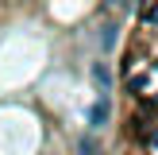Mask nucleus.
<instances>
[{
    "mask_svg": "<svg viewBox=\"0 0 158 155\" xmlns=\"http://www.w3.org/2000/svg\"><path fill=\"white\" fill-rule=\"evenodd\" d=\"M116 39H120V31H116L112 23H108V27H100V46H104V51H112V46H116Z\"/></svg>",
    "mask_w": 158,
    "mask_h": 155,
    "instance_id": "nucleus-3",
    "label": "nucleus"
},
{
    "mask_svg": "<svg viewBox=\"0 0 158 155\" xmlns=\"http://www.w3.org/2000/svg\"><path fill=\"white\" fill-rule=\"evenodd\" d=\"M77 151H81V155H100V147H97L93 136H81V140H77Z\"/></svg>",
    "mask_w": 158,
    "mask_h": 155,
    "instance_id": "nucleus-4",
    "label": "nucleus"
},
{
    "mask_svg": "<svg viewBox=\"0 0 158 155\" xmlns=\"http://www.w3.org/2000/svg\"><path fill=\"white\" fill-rule=\"evenodd\" d=\"M143 20H151V23H158V8H151V12H147Z\"/></svg>",
    "mask_w": 158,
    "mask_h": 155,
    "instance_id": "nucleus-5",
    "label": "nucleus"
},
{
    "mask_svg": "<svg viewBox=\"0 0 158 155\" xmlns=\"http://www.w3.org/2000/svg\"><path fill=\"white\" fill-rule=\"evenodd\" d=\"M108 113H112V105H108V97H97L89 105V113H85V124H89V128H100V124L108 120Z\"/></svg>",
    "mask_w": 158,
    "mask_h": 155,
    "instance_id": "nucleus-1",
    "label": "nucleus"
},
{
    "mask_svg": "<svg viewBox=\"0 0 158 155\" xmlns=\"http://www.w3.org/2000/svg\"><path fill=\"white\" fill-rule=\"evenodd\" d=\"M154 144H158V132H154Z\"/></svg>",
    "mask_w": 158,
    "mask_h": 155,
    "instance_id": "nucleus-6",
    "label": "nucleus"
},
{
    "mask_svg": "<svg viewBox=\"0 0 158 155\" xmlns=\"http://www.w3.org/2000/svg\"><path fill=\"white\" fill-rule=\"evenodd\" d=\"M93 82H97V89H100V97H104L108 89H112V70H108V62H93Z\"/></svg>",
    "mask_w": 158,
    "mask_h": 155,
    "instance_id": "nucleus-2",
    "label": "nucleus"
}]
</instances>
